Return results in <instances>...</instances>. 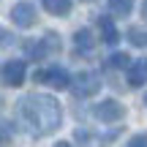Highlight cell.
Wrapping results in <instances>:
<instances>
[{
    "label": "cell",
    "instance_id": "cell-19",
    "mask_svg": "<svg viewBox=\"0 0 147 147\" xmlns=\"http://www.w3.org/2000/svg\"><path fill=\"white\" fill-rule=\"evenodd\" d=\"M82 3H87V0H82Z\"/></svg>",
    "mask_w": 147,
    "mask_h": 147
},
{
    "label": "cell",
    "instance_id": "cell-8",
    "mask_svg": "<svg viewBox=\"0 0 147 147\" xmlns=\"http://www.w3.org/2000/svg\"><path fill=\"white\" fill-rule=\"evenodd\" d=\"M147 82V60H136L128 68V84L131 87H144Z\"/></svg>",
    "mask_w": 147,
    "mask_h": 147
},
{
    "label": "cell",
    "instance_id": "cell-17",
    "mask_svg": "<svg viewBox=\"0 0 147 147\" xmlns=\"http://www.w3.org/2000/svg\"><path fill=\"white\" fill-rule=\"evenodd\" d=\"M55 147H71L68 142H57V144H55Z\"/></svg>",
    "mask_w": 147,
    "mask_h": 147
},
{
    "label": "cell",
    "instance_id": "cell-11",
    "mask_svg": "<svg viewBox=\"0 0 147 147\" xmlns=\"http://www.w3.org/2000/svg\"><path fill=\"white\" fill-rule=\"evenodd\" d=\"M41 3L52 16H65L71 11V0H41Z\"/></svg>",
    "mask_w": 147,
    "mask_h": 147
},
{
    "label": "cell",
    "instance_id": "cell-1",
    "mask_svg": "<svg viewBox=\"0 0 147 147\" xmlns=\"http://www.w3.org/2000/svg\"><path fill=\"white\" fill-rule=\"evenodd\" d=\"M19 123L27 134L33 136H47V134L57 131L63 123V106L57 104L55 95H44V93H33L25 95L16 106Z\"/></svg>",
    "mask_w": 147,
    "mask_h": 147
},
{
    "label": "cell",
    "instance_id": "cell-14",
    "mask_svg": "<svg viewBox=\"0 0 147 147\" xmlns=\"http://www.w3.org/2000/svg\"><path fill=\"white\" fill-rule=\"evenodd\" d=\"M128 41L134 44V47H147V33H142V30H128Z\"/></svg>",
    "mask_w": 147,
    "mask_h": 147
},
{
    "label": "cell",
    "instance_id": "cell-5",
    "mask_svg": "<svg viewBox=\"0 0 147 147\" xmlns=\"http://www.w3.org/2000/svg\"><path fill=\"white\" fill-rule=\"evenodd\" d=\"M93 115H95V120H101V123H117L125 115V109H123V104H117L115 98H106V101H101L98 106H93Z\"/></svg>",
    "mask_w": 147,
    "mask_h": 147
},
{
    "label": "cell",
    "instance_id": "cell-15",
    "mask_svg": "<svg viewBox=\"0 0 147 147\" xmlns=\"http://www.w3.org/2000/svg\"><path fill=\"white\" fill-rule=\"evenodd\" d=\"M128 147H147V136H144V134H139V136H134L131 142H128Z\"/></svg>",
    "mask_w": 147,
    "mask_h": 147
},
{
    "label": "cell",
    "instance_id": "cell-2",
    "mask_svg": "<svg viewBox=\"0 0 147 147\" xmlns=\"http://www.w3.org/2000/svg\"><path fill=\"white\" fill-rule=\"evenodd\" d=\"M22 47H25V55H27L30 60H41V57H47L49 52L60 49V38L55 36V33H47L44 41H25Z\"/></svg>",
    "mask_w": 147,
    "mask_h": 147
},
{
    "label": "cell",
    "instance_id": "cell-12",
    "mask_svg": "<svg viewBox=\"0 0 147 147\" xmlns=\"http://www.w3.org/2000/svg\"><path fill=\"white\" fill-rule=\"evenodd\" d=\"M106 8L115 16H128L134 8V0H106Z\"/></svg>",
    "mask_w": 147,
    "mask_h": 147
},
{
    "label": "cell",
    "instance_id": "cell-4",
    "mask_svg": "<svg viewBox=\"0 0 147 147\" xmlns=\"http://www.w3.org/2000/svg\"><path fill=\"white\" fill-rule=\"evenodd\" d=\"M36 82H44V84H49V87H55V90L71 87L68 71L60 68V65H52V68H44V71H36Z\"/></svg>",
    "mask_w": 147,
    "mask_h": 147
},
{
    "label": "cell",
    "instance_id": "cell-7",
    "mask_svg": "<svg viewBox=\"0 0 147 147\" xmlns=\"http://www.w3.org/2000/svg\"><path fill=\"white\" fill-rule=\"evenodd\" d=\"M25 68L27 65L22 63V60H8V63H3V84L5 87H22V82H25Z\"/></svg>",
    "mask_w": 147,
    "mask_h": 147
},
{
    "label": "cell",
    "instance_id": "cell-9",
    "mask_svg": "<svg viewBox=\"0 0 147 147\" xmlns=\"http://www.w3.org/2000/svg\"><path fill=\"white\" fill-rule=\"evenodd\" d=\"M74 44H76V52L79 55H90L95 49V38H93V33H90L87 27H82V30L74 33Z\"/></svg>",
    "mask_w": 147,
    "mask_h": 147
},
{
    "label": "cell",
    "instance_id": "cell-10",
    "mask_svg": "<svg viewBox=\"0 0 147 147\" xmlns=\"http://www.w3.org/2000/svg\"><path fill=\"white\" fill-rule=\"evenodd\" d=\"M98 30H101L104 44H117V41H120V33H117L115 22H112L109 16H101V19H98Z\"/></svg>",
    "mask_w": 147,
    "mask_h": 147
},
{
    "label": "cell",
    "instance_id": "cell-18",
    "mask_svg": "<svg viewBox=\"0 0 147 147\" xmlns=\"http://www.w3.org/2000/svg\"><path fill=\"white\" fill-rule=\"evenodd\" d=\"M144 104H147V93H144Z\"/></svg>",
    "mask_w": 147,
    "mask_h": 147
},
{
    "label": "cell",
    "instance_id": "cell-6",
    "mask_svg": "<svg viewBox=\"0 0 147 147\" xmlns=\"http://www.w3.org/2000/svg\"><path fill=\"white\" fill-rule=\"evenodd\" d=\"M11 22H14L16 27H33L36 25V5L27 3V0L16 3L14 8H11Z\"/></svg>",
    "mask_w": 147,
    "mask_h": 147
},
{
    "label": "cell",
    "instance_id": "cell-3",
    "mask_svg": "<svg viewBox=\"0 0 147 147\" xmlns=\"http://www.w3.org/2000/svg\"><path fill=\"white\" fill-rule=\"evenodd\" d=\"M71 90H74V95H79V98L95 95V93L101 90V79H98V74H90V71L76 74V76H74V82H71Z\"/></svg>",
    "mask_w": 147,
    "mask_h": 147
},
{
    "label": "cell",
    "instance_id": "cell-16",
    "mask_svg": "<svg viewBox=\"0 0 147 147\" xmlns=\"http://www.w3.org/2000/svg\"><path fill=\"white\" fill-rule=\"evenodd\" d=\"M142 19H147V0L142 3Z\"/></svg>",
    "mask_w": 147,
    "mask_h": 147
},
{
    "label": "cell",
    "instance_id": "cell-13",
    "mask_svg": "<svg viewBox=\"0 0 147 147\" xmlns=\"http://www.w3.org/2000/svg\"><path fill=\"white\" fill-rule=\"evenodd\" d=\"M109 65L112 68H131V57H128L125 52H115L109 57Z\"/></svg>",
    "mask_w": 147,
    "mask_h": 147
}]
</instances>
